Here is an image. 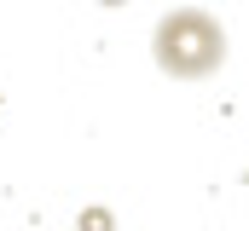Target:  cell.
Segmentation results:
<instances>
[{"mask_svg":"<svg viewBox=\"0 0 249 231\" xmlns=\"http://www.w3.org/2000/svg\"><path fill=\"white\" fill-rule=\"evenodd\" d=\"M151 58L174 81H203V75H214L226 64V29L203 6H174L151 35Z\"/></svg>","mask_w":249,"mask_h":231,"instance_id":"cell-1","label":"cell"},{"mask_svg":"<svg viewBox=\"0 0 249 231\" xmlns=\"http://www.w3.org/2000/svg\"><path fill=\"white\" fill-rule=\"evenodd\" d=\"M105 6H122V0H105Z\"/></svg>","mask_w":249,"mask_h":231,"instance_id":"cell-2","label":"cell"}]
</instances>
